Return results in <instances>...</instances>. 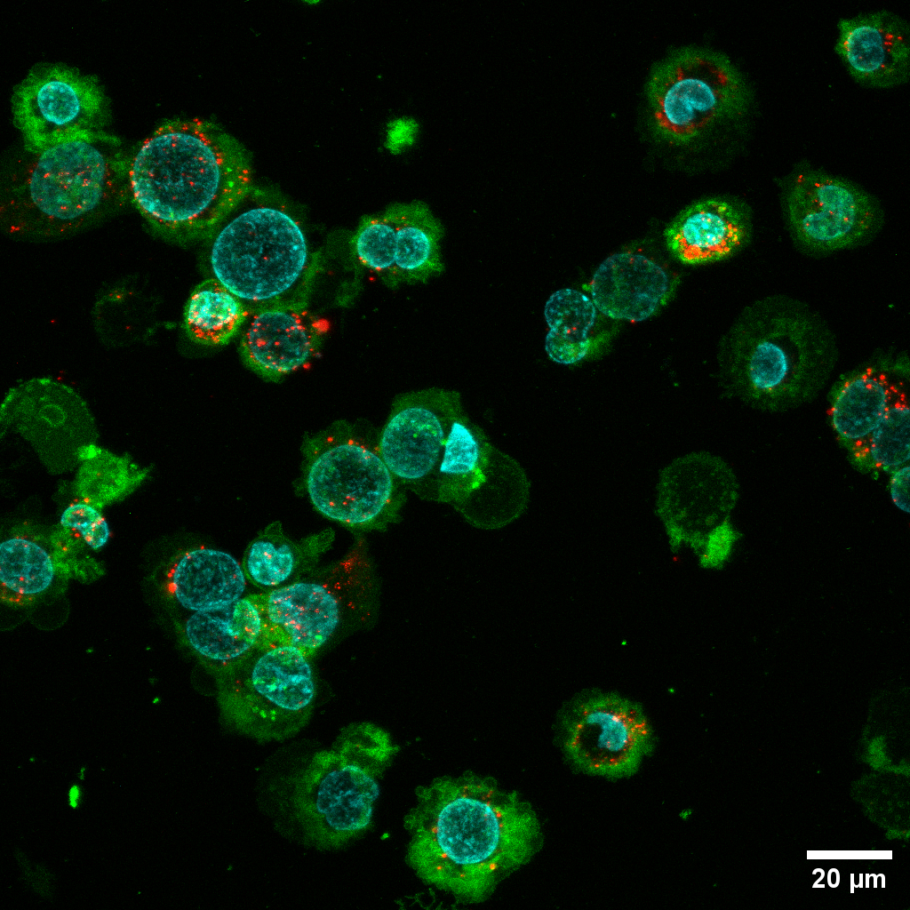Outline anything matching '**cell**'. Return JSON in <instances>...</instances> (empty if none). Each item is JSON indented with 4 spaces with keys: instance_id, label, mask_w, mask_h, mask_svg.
I'll return each mask as SVG.
<instances>
[{
    "instance_id": "cell-7",
    "label": "cell",
    "mask_w": 910,
    "mask_h": 910,
    "mask_svg": "<svg viewBox=\"0 0 910 910\" xmlns=\"http://www.w3.org/2000/svg\"><path fill=\"white\" fill-rule=\"evenodd\" d=\"M310 658L294 645L262 640L220 672L224 717L258 739L280 740L299 731L309 719L316 693Z\"/></svg>"
},
{
    "instance_id": "cell-33",
    "label": "cell",
    "mask_w": 910,
    "mask_h": 910,
    "mask_svg": "<svg viewBox=\"0 0 910 910\" xmlns=\"http://www.w3.org/2000/svg\"><path fill=\"white\" fill-rule=\"evenodd\" d=\"M419 125L411 117H397L387 125L385 147L392 154L397 155L413 145Z\"/></svg>"
},
{
    "instance_id": "cell-3",
    "label": "cell",
    "mask_w": 910,
    "mask_h": 910,
    "mask_svg": "<svg viewBox=\"0 0 910 910\" xmlns=\"http://www.w3.org/2000/svg\"><path fill=\"white\" fill-rule=\"evenodd\" d=\"M35 154L2 196L1 223L11 234L52 235L74 229L116 197L127 180L118 140L94 131Z\"/></svg>"
},
{
    "instance_id": "cell-22",
    "label": "cell",
    "mask_w": 910,
    "mask_h": 910,
    "mask_svg": "<svg viewBox=\"0 0 910 910\" xmlns=\"http://www.w3.org/2000/svg\"><path fill=\"white\" fill-rule=\"evenodd\" d=\"M748 212L728 201L710 199L683 212L666 232L670 251L682 262L699 264L727 258L746 243Z\"/></svg>"
},
{
    "instance_id": "cell-18",
    "label": "cell",
    "mask_w": 910,
    "mask_h": 910,
    "mask_svg": "<svg viewBox=\"0 0 910 910\" xmlns=\"http://www.w3.org/2000/svg\"><path fill=\"white\" fill-rule=\"evenodd\" d=\"M836 51L851 74L873 85H891L909 71V33L897 16L884 12L842 20Z\"/></svg>"
},
{
    "instance_id": "cell-19",
    "label": "cell",
    "mask_w": 910,
    "mask_h": 910,
    "mask_svg": "<svg viewBox=\"0 0 910 910\" xmlns=\"http://www.w3.org/2000/svg\"><path fill=\"white\" fill-rule=\"evenodd\" d=\"M672 288L667 272L649 257L618 252L597 267L589 284L591 299L602 315L642 322L666 302Z\"/></svg>"
},
{
    "instance_id": "cell-12",
    "label": "cell",
    "mask_w": 910,
    "mask_h": 910,
    "mask_svg": "<svg viewBox=\"0 0 910 910\" xmlns=\"http://www.w3.org/2000/svg\"><path fill=\"white\" fill-rule=\"evenodd\" d=\"M734 484L724 463L706 452L675 459L659 473L656 515L674 552L690 547L698 556L707 538L728 522Z\"/></svg>"
},
{
    "instance_id": "cell-4",
    "label": "cell",
    "mask_w": 910,
    "mask_h": 910,
    "mask_svg": "<svg viewBox=\"0 0 910 910\" xmlns=\"http://www.w3.org/2000/svg\"><path fill=\"white\" fill-rule=\"evenodd\" d=\"M732 385L754 398L780 401L822 381L837 355L825 319L796 299L772 295L746 306L726 344Z\"/></svg>"
},
{
    "instance_id": "cell-1",
    "label": "cell",
    "mask_w": 910,
    "mask_h": 910,
    "mask_svg": "<svg viewBox=\"0 0 910 910\" xmlns=\"http://www.w3.org/2000/svg\"><path fill=\"white\" fill-rule=\"evenodd\" d=\"M408 858L428 883L479 901L540 845L531 807L515 793L475 776L437 779L417 791L405 818Z\"/></svg>"
},
{
    "instance_id": "cell-20",
    "label": "cell",
    "mask_w": 910,
    "mask_h": 910,
    "mask_svg": "<svg viewBox=\"0 0 910 910\" xmlns=\"http://www.w3.org/2000/svg\"><path fill=\"white\" fill-rule=\"evenodd\" d=\"M907 367L903 355L882 360L855 372L839 387L830 410L832 426L858 462L869 436L903 391L895 375Z\"/></svg>"
},
{
    "instance_id": "cell-8",
    "label": "cell",
    "mask_w": 910,
    "mask_h": 910,
    "mask_svg": "<svg viewBox=\"0 0 910 910\" xmlns=\"http://www.w3.org/2000/svg\"><path fill=\"white\" fill-rule=\"evenodd\" d=\"M306 486L315 507L355 530L382 529L402 506L398 483L375 449L346 425L307 441Z\"/></svg>"
},
{
    "instance_id": "cell-5",
    "label": "cell",
    "mask_w": 910,
    "mask_h": 910,
    "mask_svg": "<svg viewBox=\"0 0 910 910\" xmlns=\"http://www.w3.org/2000/svg\"><path fill=\"white\" fill-rule=\"evenodd\" d=\"M211 265L249 313L303 307L315 261L299 224L281 205L250 192L221 220Z\"/></svg>"
},
{
    "instance_id": "cell-6",
    "label": "cell",
    "mask_w": 910,
    "mask_h": 910,
    "mask_svg": "<svg viewBox=\"0 0 910 910\" xmlns=\"http://www.w3.org/2000/svg\"><path fill=\"white\" fill-rule=\"evenodd\" d=\"M397 751L367 722L345 728L331 749L316 754L294 778L291 802L309 838L339 846L369 825L379 780Z\"/></svg>"
},
{
    "instance_id": "cell-23",
    "label": "cell",
    "mask_w": 910,
    "mask_h": 910,
    "mask_svg": "<svg viewBox=\"0 0 910 910\" xmlns=\"http://www.w3.org/2000/svg\"><path fill=\"white\" fill-rule=\"evenodd\" d=\"M183 633L190 648L221 672L247 655L264 637V619L252 594L220 608L188 613Z\"/></svg>"
},
{
    "instance_id": "cell-29",
    "label": "cell",
    "mask_w": 910,
    "mask_h": 910,
    "mask_svg": "<svg viewBox=\"0 0 910 910\" xmlns=\"http://www.w3.org/2000/svg\"><path fill=\"white\" fill-rule=\"evenodd\" d=\"M81 456L76 492L82 500L100 509L132 491L148 472L132 464L127 457H118L98 447L85 448Z\"/></svg>"
},
{
    "instance_id": "cell-21",
    "label": "cell",
    "mask_w": 910,
    "mask_h": 910,
    "mask_svg": "<svg viewBox=\"0 0 910 910\" xmlns=\"http://www.w3.org/2000/svg\"><path fill=\"white\" fill-rule=\"evenodd\" d=\"M248 584L241 563L206 547L176 555L164 577L167 595L188 613L228 605L249 595Z\"/></svg>"
},
{
    "instance_id": "cell-25",
    "label": "cell",
    "mask_w": 910,
    "mask_h": 910,
    "mask_svg": "<svg viewBox=\"0 0 910 910\" xmlns=\"http://www.w3.org/2000/svg\"><path fill=\"white\" fill-rule=\"evenodd\" d=\"M59 569L52 544L17 534L1 543V600L12 606L34 602L52 583Z\"/></svg>"
},
{
    "instance_id": "cell-24",
    "label": "cell",
    "mask_w": 910,
    "mask_h": 910,
    "mask_svg": "<svg viewBox=\"0 0 910 910\" xmlns=\"http://www.w3.org/2000/svg\"><path fill=\"white\" fill-rule=\"evenodd\" d=\"M333 539L334 532L325 530L293 541L274 523L249 544L241 563L251 585L260 592L271 591L314 571Z\"/></svg>"
},
{
    "instance_id": "cell-28",
    "label": "cell",
    "mask_w": 910,
    "mask_h": 910,
    "mask_svg": "<svg viewBox=\"0 0 910 910\" xmlns=\"http://www.w3.org/2000/svg\"><path fill=\"white\" fill-rule=\"evenodd\" d=\"M249 314L235 294L212 279L192 293L186 307L185 325L195 341L219 345L233 336Z\"/></svg>"
},
{
    "instance_id": "cell-14",
    "label": "cell",
    "mask_w": 910,
    "mask_h": 910,
    "mask_svg": "<svg viewBox=\"0 0 910 910\" xmlns=\"http://www.w3.org/2000/svg\"><path fill=\"white\" fill-rule=\"evenodd\" d=\"M561 745L579 770L606 778L633 774L653 746L651 726L635 705L614 697L587 700L563 722Z\"/></svg>"
},
{
    "instance_id": "cell-15",
    "label": "cell",
    "mask_w": 910,
    "mask_h": 910,
    "mask_svg": "<svg viewBox=\"0 0 910 910\" xmlns=\"http://www.w3.org/2000/svg\"><path fill=\"white\" fill-rule=\"evenodd\" d=\"M786 217L796 242L814 252L858 245L881 224L873 200L853 186L822 174H798L789 187Z\"/></svg>"
},
{
    "instance_id": "cell-27",
    "label": "cell",
    "mask_w": 910,
    "mask_h": 910,
    "mask_svg": "<svg viewBox=\"0 0 910 910\" xmlns=\"http://www.w3.org/2000/svg\"><path fill=\"white\" fill-rule=\"evenodd\" d=\"M395 228V276L425 280L439 272V225L420 203L396 205L387 213Z\"/></svg>"
},
{
    "instance_id": "cell-13",
    "label": "cell",
    "mask_w": 910,
    "mask_h": 910,
    "mask_svg": "<svg viewBox=\"0 0 910 910\" xmlns=\"http://www.w3.org/2000/svg\"><path fill=\"white\" fill-rule=\"evenodd\" d=\"M461 411L459 395L443 389L407 394L396 400L378 450L398 483L432 499L444 445Z\"/></svg>"
},
{
    "instance_id": "cell-26",
    "label": "cell",
    "mask_w": 910,
    "mask_h": 910,
    "mask_svg": "<svg viewBox=\"0 0 910 910\" xmlns=\"http://www.w3.org/2000/svg\"><path fill=\"white\" fill-rule=\"evenodd\" d=\"M544 315L549 328L545 350L553 362L572 365L590 355L597 309L589 296L572 288L560 289L546 302Z\"/></svg>"
},
{
    "instance_id": "cell-10",
    "label": "cell",
    "mask_w": 910,
    "mask_h": 910,
    "mask_svg": "<svg viewBox=\"0 0 910 910\" xmlns=\"http://www.w3.org/2000/svg\"><path fill=\"white\" fill-rule=\"evenodd\" d=\"M528 496L529 483L518 463L495 448L461 411L444 445L432 499L452 506L476 527L494 529L519 516Z\"/></svg>"
},
{
    "instance_id": "cell-32",
    "label": "cell",
    "mask_w": 910,
    "mask_h": 910,
    "mask_svg": "<svg viewBox=\"0 0 910 910\" xmlns=\"http://www.w3.org/2000/svg\"><path fill=\"white\" fill-rule=\"evenodd\" d=\"M60 525L74 532L94 550L103 547L110 535L108 524L100 508L82 499L70 504L63 511Z\"/></svg>"
},
{
    "instance_id": "cell-16",
    "label": "cell",
    "mask_w": 910,
    "mask_h": 910,
    "mask_svg": "<svg viewBox=\"0 0 910 910\" xmlns=\"http://www.w3.org/2000/svg\"><path fill=\"white\" fill-rule=\"evenodd\" d=\"M14 116L34 153L67 138L93 131L101 97L88 80L52 68L28 78L14 96Z\"/></svg>"
},
{
    "instance_id": "cell-2",
    "label": "cell",
    "mask_w": 910,
    "mask_h": 910,
    "mask_svg": "<svg viewBox=\"0 0 910 910\" xmlns=\"http://www.w3.org/2000/svg\"><path fill=\"white\" fill-rule=\"evenodd\" d=\"M126 178L140 212L159 228L180 235L220 222L251 184L238 145L200 120L159 127L128 164Z\"/></svg>"
},
{
    "instance_id": "cell-31",
    "label": "cell",
    "mask_w": 910,
    "mask_h": 910,
    "mask_svg": "<svg viewBox=\"0 0 910 910\" xmlns=\"http://www.w3.org/2000/svg\"><path fill=\"white\" fill-rule=\"evenodd\" d=\"M358 259L368 268L395 275V228L386 214L367 220L355 239Z\"/></svg>"
},
{
    "instance_id": "cell-34",
    "label": "cell",
    "mask_w": 910,
    "mask_h": 910,
    "mask_svg": "<svg viewBox=\"0 0 910 910\" xmlns=\"http://www.w3.org/2000/svg\"><path fill=\"white\" fill-rule=\"evenodd\" d=\"M890 483V491L893 503L901 511L909 513V464L893 471Z\"/></svg>"
},
{
    "instance_id": "cell-30",
    "label": "cell",
    "mask_w": 910,
    "mask_h": 910,
    "mask_svg": "<svg viewBox=\"0 0 910 910\" xmlns=\"http://www.w3.org/2000/svg\"><path fill=\"white\" fill-rule=\"evenodd\" d=\"M910 410L903 390L869 436L862 463L892 473L909 464Z\"/></svg>"
},
{
    "instance_id": "cell-11",
    "label": "cell",
    "mask_w": 910,
    "mask_h": 910,
    "mask_svg": "<svg viewBox=\"0 0 910 910\" xmlns=\"http://www.w3.org/2000/svg\"><path fill=\"white\" fill-rule=\"evenodd\" d=\"M653 118L663 136L682 143L736 109L743 88L722 59L687 52L662 65L649 85Z\"/></svg>"
},
{
    "instance_id": "cell-9",
    "label": "cell",
    "mask_w": 910,
    "mask_h": 910,
    "mask_svg": "<svg viewBox=\"0 0 910 910\" xmlns=\"http://www.w3.org/2000/svg\"><path fill=\"white\" fill-rule=\"evenodd\" d=\"M372 591V569L358 545L332 564L252 595L264 619L263 640L294 645L312 657L347 615L364 607Z\"/></svg>"
},
{
    "instance_id": "cell-17",
    "label": "cell",
    "mask_w": 910,
    "mask_h": 910,
    "mask_svg": "<svg viewBox=\"0 0 910 910\" xmlns=\"http://www.w3.org/2000/svg\"><path fill=\"white\" fill-rule=\"evenodd\" d=\"M241 350L258 373L275 379L303 366L315 354L327 323L303 307L251 312L244 321Z\"/></svg>"
}]
</instances>
